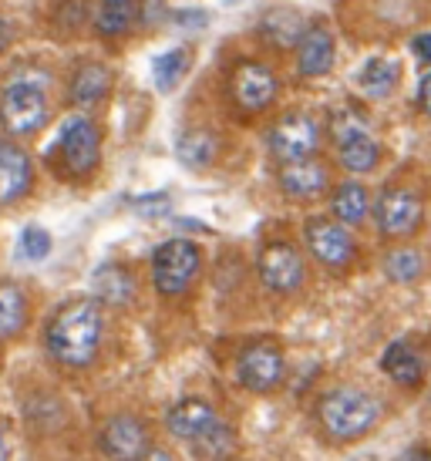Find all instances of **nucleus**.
I'll return each instance as SVG.
<instances>
[{
	"label": "nucleus",
	"instance_id": "1",
	"mask_svg": "<svg viewBox=\"0 0 431 461\" xmlns=\"http://www.w3.org/2000/svg\"><path fill=\"white\" fill-rule=\"evenodd\" d=\"M105 340V307L95 296H71L44 327V350L58 367L85 371L95 364Z\"/></svg>",
	"mask_w": 431,
	"mask_h": 461
},
{
	"label": "nucleus",
	"instance_id": "2",
	"mask_svg": "<svg viewBox=\"0 0 431 461\" xmlns=\"http://www.w3.org/2000/svg\"><path fill=\"white\" fill-rule=\"evenodd\" d=\"M381 414H384L381 397L354 384L334 387L317 401L320 431L337 445H354L361 438H368L378 428Z\"/></svg>",
	"mask_w": 431,
	"mask_h": 461
},
{
	"label": "nucleus",
	"instance_id": "3",
	"mask_svg": "<svg viewBox=\"0 0 431 461\" xmlns=\"http://www.w3.org/2000/svg\"><path fill=\"white\" fill-rule=\"evenodd\" d=\"M165 428L169 435L189 445L196 455H206V458H219V455H229L233 451V431H229L219 411L203 401V397H182L176 401L169 414H165Z\"/></svg>",
	"mask_w": 431,
	"mask_h": 461
},
{
	"label": "nucleus",
	"instance_id": "4",
	"mask_svg": "<svg viewBox=\"0 0 431 461\" xmlns=\"http://www.w3.org/2000/svg\"><path fill=\"white\" fill-rule=\"evenodd\" d=\"M51 118V102L38 81H7L0 88V129L14 139L38 135Z\"/></svg>",
	"mask_w": 431,
	"mask_h": 461
},
{
	"label": "nucleus",
	"instance_id": "5",
	"mask_svg": "<svg viewBox=\"0 0 431 461\" xmlns=\"http://www.w3.org/2000/svg\"><path fill=\"white\" fill-rule=\"evenodd\" d=\"M152 286L159 296H182L203 273V249L192 240H169L152 253Z\"/></svg>",
	"mask_w": 431,
	"mask_h": 461
},
{
	"label": "nucleus",
	"instance_id": "6",
	"mask_svg": "<svg viewBox=\"0 0 431 461\" xmlns=\"http://www.w3.org/2000/svg\"><path fill=\"white\" fill-rule=\"evenodd\" d=\"M58 166L68 179H88L102 166V131L88 115H75L58 135Z\"/></svg>",
	"mask_w": 431,
	"mask_h": 461
},
{
	"label": "nucleus",
	"instance_id": "7",
	"mask_svg": "<svg viewBox=\"0 0 431 461\" xmlns=\"http://www.w3.org/2000/svg\"><path fill=\"white\" fill-rule=\"evenodd\" d=\"M374 226L384 240H411L425 226V199L418 189L388 185L374 203Z\"/></svg>",
	"mask_w": 431,
	"mask_h": 461
},
{
	"label": "nucleus",
	"instance_id": "8",
	"mask_svg": "<svg viewBox=\"0 0 431 461\" xmlns=\"http://www.w3.org/2000/svg\"><path fill=\"white\" fill-rule=\"evenodd\" d=\"M307 253L317 259V267L330 273H347L357 257V243L351 230L341 226L334 216H310L304 226Z\"/></svg>",
	"mask_w": 431,
	"mask_h": 461
},
{
	"label": "nucleus",
	"instance_id": "9",
	"mask_svg": "<svg viewBox=\"0 0 431 461\" xmlns=\"http://www.w3.org/2000/svg\"><path fill=\"white\" fill-rule=\"evenodd\" d=\"M287 377V357L273 340H253L236 357V384L250 394H273Z\"/></svg>",
	"mask_w": 431,
	"mask_h": 461
},
{
	"label": "nucleus",
	"instance_id": "10",
	"mask_svg": "<svg viewBox=\"0 0 431 461\" xmlns=\"http://www.w3.org/2000/svg\"><path fill=\"white\" fill-rule=\"evenodd\" d=\"M320 139H324V129L317 118L307 112H290L280 122H273V129L267 131V152L277 166H283L293 158L314 155L320 149Z\"/></svg>",
	"mask_w": 431,
	"mask_h": 461
},
{
	"label": "nucleus",
	"instance_id": "11",
	"mask_svg": "<svg viewBox=\"0 0 431 461\" xmlns=\"http://www.w3.org/2000/svg\"><path fill=\"white\" fill-rule=\"evenodd\" d=\"M280 95L277 71L263 61H240L229 75V102L240 108L243 115H260Z\"/></svg>",
	"mask_w": 431,
	"mask_h": 461
},
{
	"label": "nucleus",
	"instance_id": "12",
	"mask_svg": "<svg viewBox=\"0 0 431 461\" xmlns=\"http://www.w3.org/2000/svg\"><path fill=\"white\" fill-rule=\"evenodd\" d=\"M256 276H260L267 294L293 296L297 290H304V283H307L304 253L290 243L263 246L260 257H256Z\"/></svg>",
	"mask_w": 431,
	"mask_h": 461
},
{
	"label": "nucleus",
	"instance_id": "13",
	"mask_svg": "<svg viewBox=\"0 0 431 461\" xmlns=\"http://www.w3.org/2000/svg\"><path fill=\"white\" fill-rule=\"evenodd\" d=\"M98 451L105 458H145L152 455V435H149V424L135 418V414H115L102 424L98 431Z\"/></svg>",
	"mask_w": 431,
	"mask_h": 461
},
{
	"label": "nucleus",
	"instance_id": "14",
	"mask_svg": "<svg viewBox=\"0 0 431 461\" xmlns=\"http://www.w3.org/2000/svg\"><path fill=\"white\" fill-rule=\"evenodd\" d=\"M280 189L287 199L293 203H310V199H317V195L327 193L330 185V172L324 162H317L314 155H307V158H293V162H283L280 166Z\"/></svg>",
	"mask_w": 431,
	"mask_h": 461
},
{
	"label": "nucleus",
	"instance_id": "15",
	"mask_svg": "<svg viewBox=\"0 0 431 461\" xmlns=\"http://www.w3.org/2000/svg\"><path fill=\"white\" fill-rule=\"evenodd\" d=\"M293 51H297V71H300V77L330 75L334 61H337V44H334V34H330L327 24L304 27L297 44H293Z\"/></svg>",
	"mask_w": 431,
	"mask_h": 461
},
{
	"label": "nucleus",
	"instance_id": "16",
	"mask_svg": "<svg viewBox=\"0 0 431 461\" xmlns=\"http://www.w3.org/2000/svg\"><path fill=\"white\" fill-rule=\"evenodd\" d=\"M34 185V162L17 141H0V205L21 203Z\"/></svg>",
	"mask_w": 431,
	"mask_h": 461
},
{
	"label": "nucleus",
	"instance_id": "17",
	"mask_svg": "<svg viewBox=\"0 0 431 461\" xmlns=\"http://www.w3.org/2000/svg\"><path fill=\"white\" fill-rule=\"evenodd\" d=\"M108 91H112V71L102 61H88L75 68V75L68 81V102L71 108H95L108 98Z\"/></svg>",
	"mask_w": 431,
	"mask_h": 461
},
{
	"label": "nucleus",
	"instance_id": "18",
	"mask_svg": "<svg viewBox=\"0 0 431 461\" xmlns=\"http://www.w3.org/2000/svg\"><path fill=\"white\" fill-rule=\"evenodd\" d=\"M91 290H95V300H98L102 307L122 310L139 296V283L132 276V269H125L122 263H105V267L95 273Z\"/></svg>",
	"mask_w": 431,
	"mask_h": 461
},
{
	"label": "nucleus",
	"instance_id": "19",
	"mask_svg": "<svg viewBox=\"0 0 431 461\" xmlns=\"http://www.w3.org/2000/svg\"><path fill=\"white\" fill-rule=\"evenodd\" d=\"M381 371L391 377L398 387H421L425 384V357L411 340H394L384 357H381Z\"/></svg>",
	"mask_w": 431,
	"mask_h": 461
},
{
	"label": "nucleus",
	"instance_id": "20",
	"mask_svg": "<svg viewBox=\"0 0 431 461\" xmlns=\"http://www.w3.org/2000/svg\"><path fill=\"white\" fill-rule=\"evenodd\" d=\"M142 0H98L95 7V34L102 41H118L139 24Z\"/></svg>",
	"mask_w": 431,
	"mask_h": 461
},
{
	"label": "nucleus",
	"instance_id": "21",
	"mask_svg": "<svg viewBox=\"0 0 431 461\" xmlns=\"http://www.w3.org/2000/svg\"><path fill=\"white\" fill-rule=\"evenodd\" d=\"M304 27H307L304 17H300L297 11H290V7H277V11H270L260 17L256 31H260L263 44H270L273 51H293V44H297V38H300Z\"/></svg>",
	"mask_w": 431,
	"mask_h": 461
},
{
	"label": "nucleus",
	"instance_id": "22",
	"mask_svg": "<svg viewBox=\"0 0 431 461\" xmlns=\"http://www.w3.org/2000/svg\"><path fill=\"white\" fill-rule=\"evenodd\" d=\"M368 209L371 199L361 182H341L330 195V216L337 219L341 226H347V230H357L368 219Z\"/></svg>",
	"mask_w": 431,
	"mask_h": 461
},
{
	"label": "nucleus",
	"instance_id": "23",
	"mask_svg": "<svg viewBox=\"0 0 431 461\" xmlns=\"http://www.w3.org/2000/svg\"><path fill=\"white\" fill-rule=\"evenodd\" d=\"M31 303H27L24 286L4 280L0 283V340H11L27 327Z\"/></svg>",
	"mask_w": 431,
	"mask_h": 461
},
{
	"label": "nucleus",
	"instance_id": "24",
	"mask_svg": "<svg viewBox=\"0 0 431 461\" xmlns=\"http://www.w3.org/2000/svg\"><path fill=\"white\" fill-rule=\"evenodd\" d=\"M378 158H381V145L374 141L371 131L364 135H354V139H347L337 145V166L344 172H351V176H368L378 168Z\"/></svg>",
	"mask_w": 431,
	"mask_h": 461
},
{
	"label": "nucleus",
	"instance_id": "25",
	"mask_svg": "<svg viewBox=\"0 0 431 461\" xmlns=\"http://www.w3.org/2000/svg\"><path fill=\"white\" fill-rule=\"evenodd\" d=\"M176 155L186 168H209L219 155V139L209 129H189L179 135Z\"/></svg>",
	"mask_w": 431,
	"mask_h": 461
},
{
	"label": "nucleus",
	"instance_id": "26",
	"mask_svg": "<svg viewBox=\"0 0 431 461\" xmlns=\"http://www.w3.org/2000/svg\"><path fill=\"white\" fill-rule=\"evenodd\" d=\"M381 269H384V276L391 283H398V286H411V283H418L421 276H425V257H421L418 246H398V249H391V253L384 257Z\"/></svg>",
	"mask_w": 431,
	"mask_h": 461
},
{
	"label": "nucleus",
	"instance_id": "27",
	"mask_svg": "<svg viewBox=\"0 0 431 461\" xmlns=\"http://www.w3.org/2000/svg\"><path fill=\"white\" fill-rule=\"evenodd\" d=\"M398 77H401V68L394 65L391 58H381L378 54V58H371L368 65H364L357 85H361V91H364L368 98L381 102V98H388V95L398 88Z\"/></svg>",
	"mask_w": 431,
	"mask_h": 461
},
{
	"label": "nucleus",
	"instance_id": "28",
	"mask_svg": "<svg viewBox=\"0 0 431 461\" xmlns=\"http://www.w3.org/2000/svg\"><path fill=\"white\" fill-rule=\"evenodd\" d=\"M192 68V54L186 48H172V51H165L162 58H155L152 65V75H155V88L169 95V91L179 88V81L189 75Z\"/></svg>",
	"mask_w": 431,
	"mask_h": 461
},
{
	"label": "nucleus",
	"instance_id": "29",
	"mask_svg": "<svg viewBox=\"0 0 431 461\" xmlns=\"http://www.w3.org/2000/svg\"><path fill=\"white\" fill-rule=\"evenodd\" d=\"M364 131H371L368 122L357 115V112H351V108H344V112H334V115H330V139H334V145L354 139V135H364Z\"/></svg>",
	"mask_w": 431,
	"mask_h": 461
},
{
	"label": "nucleus",
	"instance_id": "30",
	"mask_svg": "<svg viewBox=\"0 0 431 461\" xmlns=\"http://www.w3.org/2000/svg\"><path fill=\"white\" fill-rule=\"evenodd\" d=\"M51 253V236L38 226H31V230L21 232V257L24 259H44Z\"/></svg>",
	"mask_w": 431,
	"mask_h": 461
},
{
	"label": "nucleus",
	"instance_id": "31",
	"mask_svg": "<svg viewBox=\"0 0 431 461\" xmlns=\"http://www.w3.org/2000/svg\"><path fill=\"white\" fill-rule=\"evenodd\" d=\"M169 205H172V199H169L165 193H152V195H139V199H132V209L145 219L165 216V212H169Z\"/></svg>",
	"mask_w": 431,
	"mask_h": 461
},
{
	"label": "nucleus",
	"instance_id": "32",
	"mask_svg": "<svg viewBox=\"0 0 431 461\" xmlns=\"http://www.w3.org/2000/svg\"><path fill=\"white\" fill-rule=\"evenodd\" d=\"M411 51H415V58H418V65L425 68L431 61V34L428 31H421V34H415L411 38Z\"/></svg>",
	"mask_w": 431,
	"mask_h": 461
},
{
	"label": "nucleus",
	"instance_id": "33",
	"mask_svg": "<svg viewBox=\"0 0 431 461\" xmlns=\"http://www.w3.org/2000/svg\"><path fill=\"white\" fill-rule=\"evenodd\" d=\"M428 88H431V75L428 71H421V77H418V112L421 115H428Z\"/></svg>",
	"mask_w": 431,
	"mask_h": 461
},
{
	"label": "nucleus",
	"instance_id": "34",
	"mask_svg": "<svg viewBox=\"0 0 431 461\" xmlns=\"http://www.w3.org/2000/svg\"><path fill=\"white\" fill-rule=\"evenodd\" d=\"M11 48V27H7V21H0V51H7Z\"/></svg>",
	"mask_w": 431,
	"mask_h": 461
},
{
	"label": "nucleus",
	"instance_id": "35",
	"mask_svg": "<svg viewBox=\"0 0 431 461\" xmlns=\"http://www.w3.org/2000/svg\"><path fill=\"white\" fill-rule=\"evenodd\" d=\"M0 458H7V428L0 424Z\"/></svg>",
	"mask_w": 431,
	"mask_h": 461
}]
</instances>
